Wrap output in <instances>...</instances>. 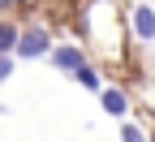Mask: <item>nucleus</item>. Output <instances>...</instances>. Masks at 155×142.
I'll list each match as a JSON object with an SVG mask.
<instances>
[{
	"instance_id": "39448f33",
	"label": "nucleus",
	"mask_w": 155,
	"mask_h": 142,
	"mask_svg": "<svg viewBox=\"0 0 155 142\" xmlns=\"http://www.w3.org/2000/svg\"><path fill=\"white\" fill-rule=\"evenodd\" d=\"M17 39L22 35H17L13 26H0V56H9V48H17Z\"/></svg>"
},
{
	"instance_id": "20e7f679",
	"label": "nucleus",
	"mask_w": 155,
	"mask_h": 142,
	"mask_svg": "<svg viewBox=\"0 0 155 142\" xmlns=\"http://www.w3.org/2000/svg\"><path fill=\"white\" fill-rule=\"evenodd\" d=\"M104 108H108L112 116H125L129 104H125V95H121V91H104Z\"/></svg>"
},
{
	"instance_id": "1a4fd4ad",
	"label": "nucleus",
	"mask_w": 155,
	"mask_h": 142,
	"mask_svg": "<svg viewBox=\"0 0 155 142\" xmlns=\"http://www.w3.org/2000/svg\"><path fill=\"white\" fill-rule=\"evenodd\" d=\"M5 5H9V0H0V9H5Z\"/></svg>"
},
{
	"instance_id": "0eeeda50",
	"label": "nucleus",
	"mask_w": 155,
	"mask_h": 142,
	"mask_svg": "<svg viewBox=\"0 0 155 142\" xmlns=\"http://www.w3.org/2000/svg\"><path fill=\"white\" fill-rule=\"evenodd\" d=\"M121 138H125V142H147V138H142V129H134V125H125V129H121Z\"/></svg>"
},
{
	"instance_id": "f257e3e1",
	"label": "nucleus",
	"mask_w": 155,
	"mask_h": 142,
	"mask_svg": "<svg viewBox=\"0 0 155 142\" xmlns=\"http://www.w3.org/2000/svg\"><path fill=\"white\" fill-rule=\"evenodd\" d=\"M17 52H22V56H43L48 52V35L43 30H26L22 39H17Z\"/></svg>"
},
{
	"instance_id": "f03ea898",
	"label": "nucleus",
	"mask_w": 155,
	"mask_h": 142,
	"mask_svg": "<svg viewBox=\"0 0 155 142\" xmlns=\"http://www.w3.org/2000/svg\"><path fill=\"white\" fill-rule=\"evenodd\" d=\"M134 30H138L142 39H155V13L142 5V9H134Z\"/></svg>"
},
{
	"instance_id": "6e6552de",
	"label": "nucleus",
	"mask_w": 155,
	"mask_h": 142,
	"mask_svg": "<svg viewBox=\"0 0 155 142\" xmlns=\"http://www.w3.org/2000/svg\"><path fill=\"white\" fill-rule=\"evenodd\" d=\"M9 73H13V60H9V56H0V82H5Z\"/></svg>"
},
{
	"instance_id": "7ed1b4c3",
	"label": "nucleus",
	"mask_w": 155,
	"mask_h": 142,
	"mask_svg": "<svg viewBox=\"0 0 155 142\" xmlns=\"http://www.w3.org/2000/svg\"><path fill=\"white\" fill-rule=\"evenodd\" d=\"M56 65H61V69H82L86 65V60H82V52H78V48H61V52H56Z\"/></svg>"
},
{
	"instance_id": "423d86ee",
	"label": "nucleus",
	"mask_w": 155,
	"mask_h": 142,
	"mask_svg": "<svg viewBox=\"0 0 155 142\" xmlns=\"http://www.w3.org/2000/svg\"><path fill=\"white\" fill-rule=\"evenodd\" d=\"M78 82H82L86 91H99V78H95V69H91V65H82V69H78Z\"/></svg>"
}]
</instances>
